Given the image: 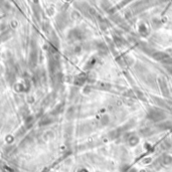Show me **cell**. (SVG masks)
Returning <instances> with one entry per match:
<instances>
[{
	"label": "cell",
	"instance_id": "cell-1",
	"mask_svg": "<svg viewBox=\"0 0 172 172\" xmlns=\"http://www.w3.org/2000/svg\"><path fill=\"white\" fill-rule=\"evenodd\" d=\"M148 118L154 121H161L165 118V114L162 111H159V110H152L148 114Z\"/></svg>",
	"mask_w": 172,
	"mask_h": 172
}]
</instances>
